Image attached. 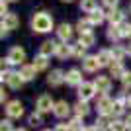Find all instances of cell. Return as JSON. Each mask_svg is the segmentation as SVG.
Segmentation results:
<instances>
[{
	"label": "cell",
	"mask_w": 131,
	"mask_h": 131,
	"mask_svg": "<svg viewBox=\"0 0 131 131\" xmlns=\"http://www.w3.org/2000/svg\"><path fill=\"white\" fill-rule=\"evenodd\" d=\"M31 27H33V31H37V33H47L53 29V18L47 12H37L31 20Z\"/></svg>",
	"instance_id": "1"
},
{
	"label": "cell",
	"mask_w": 131,
	"mask_h": 131,
	"mask_svg": "<svg viewBox=\"0 0 131 131\" xmlns=\"http://www.w3.org/2000/svg\"><path fill=\"white\" fill-rule=\"evenodd\" d=\"M6 115H8V119H20L24 115V106L20 100H12L6 104Z\"/></svg>",
	"instance_id": "2"
},
{
	"label": "cell",
	"mask_w": 131,
	"mask_h": 131,
	"mask_svg": "<svg viewBox=\"0 0 131 131\" xmlns=\"http://www.w3.org/2000/svg\"><path fill=\"white\" fill-rule=\"evenodd\" d=\"M35 108H37L39 114H47V112H53L55 110V102L49 94H41L37 98V102H35Z\"/></svg>",
	"instance_id": "3"
},
{
	"label": "cell",
	"mask_w": 131,
	"mask_h": 131,
	"mask_svg": "<svg viewBox=\"0 0 131 131\" xmlns=\"http://www.w3.org/2000/svg\"><path fill=\"white\" fill-rule=\"evenodd\" d=\"M96 108H98L100 115H112V112H114V100L108 98V96H100Z\"/></svg>",
	"instance_id": "4"
},
{
	"label": "cell",
	"mask_w": 131,
	"mask_h": 131,
	"mask_svg": "<svg viewBox=\"0 0 131 131\" xmlns=\"http://www.w3.org/2000/svg\"><path fill=\"white\" fill-rule=\"evenodd\" d=\"M94 94H96V86L90 84V82H82L80 86H78V98L84 100V102H88Z\"/></svg>",
	"instance_id": "5"
},
{
	"label": "cell",
	"mask_w": 131,
	"mask_h": 131,
	"mask_svg": "<svg viewBox=\"0 0 131 131\" xmlns=\"http://www.w3.org/2000/svg\"><path fill=\"white\" fill-rule=\"evenodd\" d=\"M94 86H96V92H100V96H108L110 88H112V80L108 77H98L94 80Z\"/></svg>",
	"instance_id": "6"
},
{
	"label": "cell",
	"mask_w": 131,
	"mask_h": 131,
	"mask_svg": "<svg viewBox=\"0 0 131 131\" xmlns=\"http://www.w3.org/2000/svg\"><path fill=\"white\" fill-rule=\"evenodd\" d=\"M18 26H20L18 16H16V14H8V16L2 20V35H4L6 31H10V29H16Z\"/></svg>",
	"instance_id": "7"
},
{
	"label": "cell",
	"mask_w": 131,
	"mask_h": 131,
	"mask_svg": "<svg viewBox=\"0 0 131 131\" xmlns=\"http://www.w3.org/2000/svg\"><path fill=\"white\" fill-rule=\"evenodd\" d=\"M55 117H59V119H63V117H67V115L71 114V106H69V102H65V100H61V102H55V110H53Z\"/></svg>",
	"instance_id": "8"
},
{
	"label": "cell",
	"mask_w": 131,
	"mask_h": 131,
	"mask_svg": "<svg viewBox=\"0 0 131 131\" xmlns=\"http://www.w3.org/2000/svg\"><path fill=\"white\" fill-rule=\"evenodd\" d=\"M26 59V51L22 47H12L10 53H8V61H10L12 65H18V63H22Z\"/></svg>",
	"instance_id": "9"
},
{
	"label": "cell",
	"mask_w": 131,
	"mask_h": 131,
	"mask_svg": "<svg viewBox=\"0 0 131 131\" xmlns=\"http://www.w3.org/2000/svg\"><path fill=\"white\" fill-rule=\"evenodd\" d=\"M65 80H67V77L63 74V71H59V69L51 71V74L47 77V82H49L51 86H59V84H63Z\"/></svg>",
	"instance_id": "10"
},
{
	"label": "cell",
	"mask_w": 131,
	"mask_h": 131,
	"mask_svg": "<svg viewBox=\"0 0 131 131\" xmlns=\"http://www.w3.org/2000/svg\"><path fill=\"white\" fill-rule=\"evenodd\" d=\"M125 106H127V100L123 98V96H119V98H115L114 100V112H112V117H119L121 114H123V110H125Z\"/></svg>",
	"instance_id": "11"
},
{
	"label": "cell",
	"mask_w": 131,
	"mask_h": 131,
	"mask_svg": "<svg viewBox=\"0 0 131 131\" xmlns=\"http://www.w3.org/2000/svg\"><path fill=\"white\" fill-rule=\"evenodd\" d=\"M67 84H71V86H80V84H82L80 71H77V69H71V71L67 72Z\"/></svg>",
	"instance_id": "12"
},
{
	"label": "cell",
	"mask_w": 131,
	"mask_h": 131,
	"mask_svg": "<svg viewBox=\"0 0 131 131\" xmlns=\"http://www.w3.org/2000/svg\"><path fill=\"white\" fill-rule=\"evenodd\" d=\"M74 114H77V117H86L88 114H90V106L84 102V100H78L77 104H74Z\"/></svg>",
	"instance_id": "13"
},
{
	"label": "cell",
	"mask_w": 131,
	"mask_h": 131,
	"mask_svg": "<svg viewBox=\"0 0 131 131\" xmlns=\"http://www.w3.org/2000/svg\"><path fill=\"white\" fill-rule=\"evenodd\" d=\"M35 72H37V69L33 65H24L22 69H20V77L24 78V82L26 80H31V78H35Z\"/></svg>",
	"instance_id": "14"
},
{
	"label": "cell",
	"mask_w": 131,
	"mask_h": 131,
	"mask_svg": "<svg viewBox=\"0 0 131 131\" xmlns=\"http://www.w3.org/2000/svg\"><path fill=\"white\" fill-rule=\"evenodd\" d=\"M84 71L86 72H94V71H98V67H100V61L98 57H84Z\"/></svg>",
	"instance_id": "15"
},
{
	"label": "cell",
	"mask_w": 131,
	"mask_h": 131,
	"mask_svg": "<svg viewBox=\"0 0 131 131\" xmlns=\"http://www.w3.org/2000/svg\"><path fill=\"white\" fill-rule=\"evenodd\" d=\"M96 57H98V61H100V67H108V65H112V61H114V55L108 49H102Z\"/></svg>",
	"instance_id": "16"
},
{
	"label": "cell",
	"mask_w": 131,
	"mask_h": 131,
	"mask_svg": "<svg viewBox=\"0 0 131 131\" xmlns=\"http://www.w3.org/2000/svg\"><path fill=\"white\" fill-rule=\"evenodd\" d=\"M57 33H59V37L63 39V41H69V39L72 37V27L69 26V24H61L59 29H57Z\"/></svg>",
	"instance_id": "17"
},
{
	"label": "cell",
	"mask_w": 131,
	"mask_h": 131,
	"mask_svg": "<svg viewBox=\"0 0 131 131\" xmlns=\"http://www.w3.org/2000/svg\"><path fill=\"white\" fill-rule=\"evenodd\" d=\"M22 84H24V78L20 77V72H12V77L8 78V86L12 90H18V88H22Z\"/></svg>",
	"instance_id": "18"
},
{
	"label": "cell",
	"mask_w": 131,
	"mask_h": 131,
	"mask_svg": "<svg viewBox=\"0 0 131 131\" xmlns=\"http://www.w3.org/2000/svg\"><path fill=\"white\" fill-rule=\"evenodd\" d=\"M55 55H57L59 59H67V57H71V55H72V49H71L67 43H59V45H57V51H55Z\"/></svg>",
	"instance_id": "19"
},
{
	"label": "cell",
	"mask_w": 131,
	"mask_h": 131,
	"mask_svg": "<svg viewBox=\"0 0 131 131\" xmlns=\"http://www.w3.org/2000/svg\"><path fill=\"white\" fill-rule=\"evenodd\" d=\"M55 51H57V43H53V41H45V43L41 45V49H39V55L49 57V55H53Z\"/></svg>",
	"instance_id": "20"
},
{
	"label": "cell",
	"mask_w": 131,
	"mask_h": 131,
	"mask_svg": "<svg viewBox=\"0 0 131 131\" xmlns=\"http://www.w3.org/2000/svg\"><path fill=\"white\" fill-rule=\"evenodd\" d=\"M110 72H112V77H114V78H123V77H125V71H123L121 63H115V61L110 65Z\"/></svg>",
	"instance_id": "21"
},
{
	"label": "cell",
	"mask_w": 131,
	"mask_h": 131,
	"mask_svg": "<svg viewBox=\"0 0 131 131\" xmlns=\"http://www.w3.org/2000/svg\"><path fill=\"white\" fill-rule=\"evenodd\" d=\"M108 18H110V22H112V26H117V24H121V20H123V12L114 10V8H110Z\"/></svg>",
	"instance_id": "22"
},
{
	"label": "cell",
	"mask_w": 131,
	"mask_h": 131,
	"mask_svg": "<svg viewBox=\"0 0 131 131\" xmlns=\"http://www.w3.org/2000/svg\"><path fill=\"white\" fill-rule=\"evenodd\" d=\"M27 123L31 127H39L41 123H43V114H39V112H33L29 117H27Z\"/></svg>",
	"instance_id": "23"
},
{
	"label": "cell",
	"mask_w": 131,
	"mask_h": 131,
	"mask_svg": "<svg viewBox=\"0 0 131 131\" xmlns=\"http://www.w3.org/2000/svg\"><path fill=\"white\" fill-rule=\"evenodd\" d=\"M78 45H82V47H90V45H94V33H82L80 39H78Z\"/></svg>",
	"instance_id": "24"
},
{
	"label": "cell",
	"mask_w": 131,
	"mask_h": 131,
	"mask_svg": "<svg viewBox=\"0 0 131 131\" xmlns=\"http://www.w3.org/2000/svg\"><path fill=\"white\" fill-rule=\"evenodd\" d=\"M104 16H106V14H104L102 10H94L92 14H90V18H88V20L92 22V26H96V24L100 26V24L104 22Z\"/></svg>",
	"instance_id": "25"
},
{
	"label": "cell",
	"mask_w": 131,
	"mask_h": 131,
	"mask_svg": "<svg viewBox=\"0 0 131 131\" xmlns=\"http://www.w3.org/2000/svg\"><path fill=\"white\" fill-rule=\"evenodd\" d=\"M69 129L71 131H84L86 127L82 125V117H72V119L69 121Z\"/></svg>",
	"instance_id": "26"
},
{
	"label": "cell",
	"mask_w": 131,
	"mask_h": 131,
	"mask_svg": "<svg viewBox=\"0 0 131 131\" xmlns=\"http://www.w3.org/2000/svg\"><path fill=\"white\" fill-rule=\"evenodd\" d=\"M80 8L84 12H90V14H92L94 10H98V4H96V0H82V2H80Z\"/></svg>",
	"instance_id": "27"
},
{
	"label": "cell",
	"mask_w": 131,
	"mask_h": 131,
	"mask_svg": "<svg viewBox=\"0 0 131 131\" xmlns=\"http://www.w3.org/2000/svg\"><path fill=\"white\" fill-rule=\"evenodd\" d=\"M110 129H112V131H129V127H127L125 121L114 119V121H112V125H110Z\"/></svg>",
	"instance_id": "28"
},
{
	"label": "cell",
	"mask_w": 131,
	"mask_h": 131,
	"mask_svg": "<svg viewBox=\"0 0 131 131\" xmlns=\"http://www.w3.org/2000/svg\"><path fill=\"white\" fill-rule=\"evenodd\" d=\"M33 67H35L37 71H45V69H47V57H43V55L35 57V61H33Z\"/></svg>",
	"instance_id": "29"
},
{
	"label": "cell",
	"mask_w": 131,
	"mask_h": 131,
	"mask_svg": "<svg viewBox=\"0 0 131 131\" xmlns=\"http://www.w3.org/2000/svg\"><path fill=\"white\" fill-rule=\"evenodd\" d=\"M90 26H92L90 20H80V22L77 24V29L80 31V35H82V33H90Z\"/></svg>",
	"instance_id": "30"
},
{
	"label": "cell",
	"mask_w": 131,
	"mask_h": 131,
	"mask_svg": "<svg viewBox=\"0 0 131 131\" xmlns=\"http://www.w3.org/2000/svg\"><path fill=\"white\" fill-rule=\"evenodd\" d=\"M108 37L110 39H119L121 37V29H119V26H112L108 29Z\"/></svg>",
	"instance_id": "31"
},
{
	"label": "cell",
	"mask_w": 131,
	"mask_h": 131,
	"mask_svg": "<svg viewBox=\"0 0 131 131\" xmlns=\"http://www.w3.org/2000/svg\"><path fill=\"white\" fill-rule=\"evenodd\" d=\"M125 53H127V51H123L121 47H114V49H112V55H114V61H115V63H119V61L125 57Z\"/></svg>",
	"instance_id": "32"
},
{
	"label": "cell",
	"mask_w": 131,
	"mask_h": 131,
	"mask_svg": "<svg viewBox=\"0 0 131 131\" xmlns=\"http://www.w3.org/2000/svg\"><path fill=\"white\" fill-rule=\"evenodd\" d=\"M0 131H16L12 127V119H2L0 121Z\"/></svg>",
	"instance_id": "33"
},
{
	"label": "cell",
	"mask_w": 131,
	"mask_h": 131,
	"mask_svg": "<svg viewBox=\"0 0 131 131\" xmlns=\"http://www.w3.org/2000/svg\"><path fill=\"white\" fill-rule=\"evenodd\" d=\"M84 51H86V47H82V45H74V49H72V55L74 57H84Z\"/></svg>",
	"instance_id": "34"
},
{
	"label": "cell",
	"mask_w": 131,
	"mask_h": 131,
	"mask_svg": "<svg viewBox=\"0 0 131 131\" xmlns=\"http://www.w3.org/2000/svg\"><path fill=\"white\" fill-rule=\"evenodd\" d=\"M121 80H123V90H129L131 88V72H125V77Z\"/></svg>",
	"instance_id": "35"
},
{
	"label": "cell",
	"mask_w": 131,
	"mask_h": 131,
	"mask_svg": "<svg viewBox=\"0 0 131 131\" xmlns=\"http://www.w3.org/2000/svg\"><path fill=\"white\" fill-rule=\"evenodd\" d=\"M119 29H121V35H125V37L129 35V37H131V26H129V24H121Z\"/></svg>",
	"instance_id": "36"
},
{
	"label": "cell",
	"mask_w": 131,
	"mask_h": 131,
	"mask_svg": "<svg viewBox=\"0 0 131 131\" xmlns=\"http://www.w3.org/2000/svg\"><path fill=\"white\" fill-rule=\"evenodd\" d=\"M53 131H71V129H69V123H59Z\"/></svg>",
	"instance_id": "37"
},
{
	"label": "cell",
	"mask_w": 131,
	"mask_h": 131,
	"mask_svg": "<svg viewBox=\"0 0 131 131\" xmlns=\"http://www.w3.org/2000/svg\"><path fill=\"white\" fill-rule=\"evenodd\" d=\"M0 12H2V16H8V6H6V0H2V4H0Z\"/></svg>",
	"instance_id": "38"
},
{
	"label": "cell",
	"mask_w": 131,
	"mask_h": 131,
	"mask_svg": "<svg viewBox=\"0 0 131 131\" xmlns=\"http://www.w3.org/2000/svg\"><path fill=\"white\" fill-rule=\"evenodd\" d=\"M104 4L108 6V8H114V6L117 4V0H104Z\"/></svg>",
	"instance_id": "39"
},
{
	"label": "cell",
	"mask_w": 131,
	"mask_h": 131,
	"mask_svg": "<svg viewBox=\"0 0 131 131\" xmlns=\"http://www.w3.org/2000/svg\"><path fill=\"white\" fill-rule=\"evenodd\" d=\"M84 131H100V129H98V127H96V125H90V127H86V129H84Z\"/></svg>",
	"instance_id": "40"
},
{
	"label": "cell",
	"mask_w": 131,
	"mask_h": 131,
	"mask_svg": "<svg viewBox=\"0 0 131 131\" xmlns=\"http://www.w3.org/2000/svg\"><path fill=\"white\" fill-rule=\"evenodd\" d=\"M125 123H127V127H129V129H131V114H129V115H127V117H125Z\"/></svg>",
	"instance_id": "41"
},
{
	"label": "cell",
	"mask_w": 131,
	"mask_h": 131,
	"mask_svg": "<svg viewBox=\"0 0 131 131\" xmlns=\"http://www.w3.org/2000/svg\"><path fill=\"white\" fill-rule=\"evenodd\" d=\"M6 98H8V92H4V90H2V94H0V100H2V102H4Z\"/></svg>",
	"instance_id": "42"
},
{
	"label": "cell",
	"mask_w": 131,
	"mask_h": 131,
	"mask_svg": "<svg viewBox=\"0 0 131 131\" xmlns=\"http://www.w3.org/2000/svg\"><path fill=\"white\" fill-rule=\"evenodd\" d=\"M127 108H131V96L127 98Z\"/></svg>",
	"instance_id": "43"
},
{
	"label": "cell",
	"mask_w": 131,
	"mask_h": 131,
	"mask_svg": "<svg viewBox=\"0 0 131 131\" xmlns=\"http://www.w3.org/2000/svg\"><path fill=\"white\" fill-rule=\"evenodd\" d=\"M127 55H129V57H131V45H129V47H127Z\"/></svg>",
	"instance_id": "44"
},
{
	"label": "cell",
	"mask_w": 131,
	"mask_h": 131,
	"mask_svg": "<svg viewBox=\"0 0 131 131\" xmlns=\"http://www.w3.org/2000/svg\"><path fill=\"white\" fill-rule=\"evenodd\" d=\"M16 131H27V129H26V127H20V129H16Z\"/></svg>",
	"instance_id": "45"
},
{
	"label": "cell",
	"mask_w": 131,
	"mask_h": 131,
	"mask_svg": "<svg viewBox=\"0 0 131 131\" xmlns=\"http://www.w3.org/2000/svg\"><path fill=\"white\" fill-rule=\"evenodd\" d=\"M41 131H53V129H41Z\"/></svg>",
	"instance_id": "46"
},
{
	"label": "cell",
	"mask_w": 131,
	"mask_h": 131,
	"mask_svg": "<svg viewBox=\"0 0 131 131\" xmlns=\"http://www.w3.org/2000/svg\"><path fill=\"white\" fill-rule=\"evenodd\" d=\"M6 2H16V0H6Z\"/></svg>",
	"instance_id": "47"
},
{
	"label": "cell",
	"mask_w": 131,
	"mask_h": 131,
	"mask_svg": "<svg viewBox=\"0 0 131 131\" xmlns=\"http://www.w3.org/2000/svg\"><path fill=\"white\" fill-rule=\"evenodd\" d=\"M63 2H72V0H63Z\"/></svg>",
	"instance_id": "48"
}]
</instances>
